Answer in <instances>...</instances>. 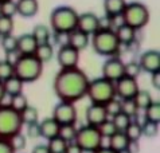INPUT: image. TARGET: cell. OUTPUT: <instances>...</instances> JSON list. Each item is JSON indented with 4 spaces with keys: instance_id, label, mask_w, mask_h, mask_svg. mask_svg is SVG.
<instances>
[{
    "instance_id": "11a10c76",
    "label": "cell",
    "mask_w": 160,
    "mask_h": 153,
    "mask_svg": "<svg viewBox=\"0 0 160 153\" xmlns=\"http://www.w3.org/2000/svg\"><path fill=\"white\" fill-rule=\"evenodd\" d=\"M0 13H2V3H0Z\"/></svg>"
},
{
    "instance_id": "7dc6e473",
    "label": "cell",
    "mask_w": 160,
    "mask_h": 153,
    "mask_svg": "<svg viewBox=\"0 0 160 153\" xmlns=\"http://www.w3.org/2000/svg\"><path fill=\"white\" fill-rule=\"evenodd\" d=\"M151 85L153 86V89L159 90L160 89V71L151 74Z\"/></svg>"
},
{
    "instance_id": "4316f807",
    "label": "cell",
    "mask_w": 160,
    "mask_h": 153,
    "mask_svg": "<svg viewBox=\"0 0 160 153\" xmlns=\"http://www.w3.org/2000/svg\"><path fill=\"white\" fill-rule=\"evenodd\" d=\"M124 133H125V136L129 141H139L141 136H143L141 134V124L136 120H132L131 124L124 130Z\"/></svg>"
},
{
    "instance_id": "bcb514c9",
    "label": "cell",
    "mask_w": 160,
    "mask_h": 153,
    "mask_svg": "<svg viewBox=\"0 0 160 153\" xmlns=\"http://www.w3.org/2000/svg\"><path fill=\"white\" fill-rule=\"evenodd\" d=\"M0 153H16L6 138H0Z\"/></svg>"
},
{
    "instance_id": "7c38bea8",
    "label": "cell",
    "mask_w": 160,
    "mask_h": 153,
    "mask_svg": "<svg viewBox=\"0 0 160 153\" xmlns=\"http://www.w3.org/2000/svg\"><path fill=\"white\" fill-rule=\"evenodd\" d=\"M57 61L61 69H73L78 67L79 63V51L70 47L69 44H61L58 52H57Z\"/></svg>"
},
{
    "instance_id": "30bf717a",
    "label": "cell",
    "mask_w": 160,
    "mask_h": 153,
    "mask_svg": "<svg viewBox=\"0 0 160 153\" xmlns=\"http://www.w3.org/2000/svg\"><path fill=\"white\" fill-rule=\"evenodd\" d=\"M139 83L137 79L131 78V76H121L118 81L114 82V91H116V97L120 100H132L139 91Z\"/></svg>"
},
{
    "instance_id": "d6a6232c",
    "label": "cell",
    "mask_w": 160,
    "mask_h": 153,
    "mask_svg": "<svg viewBox=\"0 0 160 153\" xmlns=\"http://www.w3.org/2000/svg\"><path fill=\"white\" fill-rule=\"evenodd\" d=\"M10 98H11L10 106L14 110H16L18 113H22V111L28 106V100H27V97H26V94H23V93L16 94V96L10 97Z\"/></svg>"
},
{
    "instance_id": "ba28073f",
    "label": "cell",
    "mask_w": 160,
    "mask_h": 153,
    "mask_svg": "<svg viewBox=\"0 0 160 153\" xmlns=\"http://www.w3.org/2000/svg\"><path fill=\"white\" fill-rule=\"evenodd\" d=\"M102 140L98 129L92 125H85L77 129V134H75L74 141L77 145L81 148L82 152H94L100 146H102Z\"/></svg>"
},
{
    "instance_id": "8d00e7d4",
    "label": "cell",
    "mask_w": 160,
    "mask_h": 153,
    "mask_svg": "<svg viewBox=\"0 0 160 153\" xmlns=\"http://www.w3.org/2000/svg\"><path fill=\"white\" fill-rule=\"evenodd\" d=\"M14 17H8L4 15H0V37L12 34L14 32Z\"/></svg>"
},
{
    "instance_id": "52a82bcc",
    "label": "cell",
    "mask_w": 160,
    "mask_h": 153,
    "mask_svg": "<svg viewBox=\"0 0 160 153\" xmlns=\"http://www.w3.org/2000/svg\"><path fill=\"white\" fill-rule=\"evenodd\" d=\"M23 122L20 113L14 110L10 105L0 103V138L8 140L15 133L22 132Z\"/></svg>"
},
{
    "instance_id": "4dcf8cb0",
    "label": "cell",
    "mask_w": 160,
    "mask_h": 153,
    "mask_svg": "<svg viewBox=\"0 0 160 153\" xmlns=\"http://www.w3.org/2000/svg\"><path fill=\"white\" fill-rule=\"evenodd\" d=\"M8 142H10L11 148L15 152H20L27 146V137H26L22 132H19V133H15L14 136H11L8 138Z\"/></svg>"
},
{
    "instance_id": "603a6c76",
    "label": "cell",
    "mask_w": 160,
    "mask_h": 153,
    "mask_svg": "<svg viewBox=\"0 0 160 153\" xmlns=\"http://www.w3.org/2000/svg\"><path fill=\"white\" fill-rule=\"evenodd\" d=\"M35 58L41 62V63H47L50 62L52 58H54V47L50 42L47 43H39L37 48H35V52H34Z\"/></svg>"
},
{
    "instance_id": "cb8c5ba5",
    "label": "cell",
    "mask_w": 160,
    "mask_h": 153,
    "mask_svg": "<svg viewBox=\"0 0 160 153\" xmlns=\"http://www.w3.org/2000/svg\"><path fill=\"white\" fill-rule=\"evenodd\" d=\"M108 140H109L108 148H110V149H112L113 152H116V153L122 151V149H127L128 144H129V140L127 138L124 132H116L113 136H110Z\"/></svg>"
},
{
    "instance_id": "f546056e",
    "label": "cell",
    "mask_w": 160,
    "mask_h": 153,
    "mask_svg": "<svg viewBox=\"0 0 160 153\" xmlns=\"http://www.w3.org/2000/svg\"><path fill=\"white\" fill-rule=\"evenodd\" d=\"M0 46L7 54L8 52H16L18 47V38L14 34H8L4 37H0Z\"/></svg>"
},
{
    "instance_id": "ee69618b",
    "label": "cell",
    "mask_w": 160,
    "mask_h": 153,
    "mask_svg": "<svg viewBox=\"0 0 160 153\" xmlns=\"http://www.w3.org/2000/svg\"><path fill=\"white\" fill-rule=\"evenodd\" d=\"M116 19L117 17H110L104 13L101 17H98V30H113Z\"/></svg>"
},
{
    "instance_id": "44dd1931",
    "label": "cell",
    "mask_w": 160,
    "mask_h": 153,
    "mask_svg": "<svg viewBox=\"0 0 160 153\" xmlns=\"http://www.w3.org/2000/svg\"><path fill=\"white\" fill-rule=\"evenodd\" d=\"M23 86L24 83L18 78L16 75H12L10 78H7L6 81H3V89L6 93V97H14L16 94L23 93Z\"/></svg>"
},
{
    "instance_id": "f35d334b",
    "label": "cell",
    "mask_w": 160,
    "mask_h": 153,
    "mask_svg": "<svg viewBox=\"0 0 160 153\" xmlns=\"http://www.w3.org/2000/svg\"><path fill=\"white\" fill-rule=\"evenodd\" d=\"M105 110H106V114H108V117H114L116 114L121 113V100L117 97H114L113 100H110L109 102L105 103Z\"/></svg>"
},
{
    "instance_id": "f907efd6",
    "label": "cell",
    "mask_w": 160,
    "mask_h": 153,
    "mask_svg": "<svg viewBox=\"0 0 160 153\" xmlns=\"http://www.w3.org/2000/svg\"><path fill=\"white\" fill-rule=\"evenodd\" d=\"M31 153H50V152H48L47 145H44V144H39V145L34 146V149H32Z\"/></svg>"
},
{
    "instance_id": "816d5d0a",
    "label": "cell",
    "mask_w": 160,
    "mask_h": 153,
    "mask_svg": "<svg viewBox=\"0 0 160 153\" xmlns=\"http://www.w3.org/2000/svg\"><path fill=\"white\" fill-rule=\"evenodd\" d=\"M92 153H116V152H113L110 148H108V146H100L97 151H94V152H92Z\"/></svg>"
},
{
    "instance_id": "d590c367",
    "label": "cell",
    "mask_w": 160,
    "mask_h": 153,
    "mask_svg": "<svg viewBox=\"0 0 160 153\" xmlns=\"http://www.w3.org/2000/svg\"><path fill=\"white\" fill-rule=\"evenodd\" d=\"M159 133V124L152 122V121H145L141 124V134L148 138L156 137Z\"/></svg>"
},
{
    "instance_id": "e575fe53",
    "label": "cell",
    "mask_w": 160,
    "mask_h": 153,
    "mask_svg": "<svg viewBox=\"0 0 160 153\" xmlns=\"http://www.w3.org/2000/svg\"><path fill=\"white\" fill-rule=\"evenodd\" d=\"M96 128L98 129V132H100L102 138H109L110 136H113V134L117 132V129H116V126H114L113 121L110 118L105 120L104 122H101L98 126H96Z\"/></svg>"
},
{
    "instance_id": "4fadbf2b",
    "label": "cell",
    "mask_w": 160,
    "mask_h": 153,
    "mask_svg": "<svg viewBox=\"0 0 160 153\" xmlns=\"http://www.w3.org/2000/svg\"><path fill=\"white\" fill-rule=\"evenodd\" d=\"M139 65L141 71H145L148 74H153L160 71V52L159 50H147L140 55Z\"/></svg>"
},
{
    "instance_id": "ffe728a7",
    "label": "cell",
    "mask_w": 160,
    "mask_h": 153,
    "mask_svg": "<svg viewBox=\"0 0 160 153\" xmlns=\"http://www.w3.org/2000/svg\"><path fill=\"white\" fill-rule=\"evenodd\" d=\"M39 11L38 0H18L16 2V13L23 17H32Z\"/></svg>"
},
{
    "instance_id": "5b68a950",
    "label": "cell",
    "mask_w": 160,
    "mask_h": 153,
    "mask_svg": "<svg viewBox=\"0 0 160 153\" xmlns=\"http://www.w3.org/2000/svg\"><path fill=\"white\" fill-rule=\"evenodd\" d=\"M86 97H89V100L92 101V103L105 105L106 102H109L110 100H113V98L116 97L114 82L102 78V76L89 81Z\"/></svg>"
},
{
    "instance_id": "d4e9b609",
    "label": "cell",
    "mask_w": 160,
    "mask_h": 153,
    "mask_svg": "<svg viewBox=\"0 0 160 153\" xmlns=\"http://www.w3.org/2000/svg\"><path fill=\"white\" fill-rule=\"evenodd\" d=\"M32 37L35 38V40L39 43H47L50 42V38H51V30L48 28L47 26L44 24H37L32 28Z\"/></svg>"
},
{
    "instance_id": "5bb4252c",
    "label": "cell",
    "mask_w": 160,
    "mask_h": 153,
    "mask_svg": "<svg viewBox=\"0 0 160 153\" xmlns=\"http://www.w3.org/2000/svg\"><path fill=\"white\" fill-rule=\"evenodd\" d=\"M77 30L82 31L86 35H93L98 30V16L93 12H83L78 13L77 20Z\"/></svg>"
},
{
    "instance_id": "7a4b0ae2",
    "label": "cell",
    "mask_w": 160,
    "mask_h": 153,
    "mask_svg": "<svg viewBox=\"0 0 160 153\" xmlns=\"http://www.w3.org/2000/svg\"><path fill=\"white\" fill-rule=\"evenodd\" d=\"M78 12L73 7L61 6L50 13V27L57 35H68L77 28Z\"/></svg>"
},
{
    "instance_id": "ac0fdd59",
    "label": "cell",
    "mask_w": 160,
    "mask_h": 153,
    "mask_svg": "<svg viewBox=\"0 0 160 153\" xmlns=\"http://www.w3.org/2000/svg\"><path fill=\"white\" fill-rule=\"evenodd\" d=\"M114 34H116V38L118 40L120 46L124 44V46H131V43H133L136 40V30L132 28V27L127 26V24H118L116 28H113Z\"/></svg>"
},
{
    "instance_id": "8992f818",
    "label": "cell",
    "mask_w": 160,
    "mask_h": 153,
    "mask_svg": "<svg viewBox=\"0 0 160 153\" xmlns=\"http://www.w3.org/2000/svg\"><path fill=\"white\" fill-rule=\"evenodd\" d=\"M120 17H121V22L124 24L129 26L137 31L148 24L149 11L145 4L140 2H132V3H127Z\"/></svg>"
},
{
    "instance_id": "db71d44e",
    "label": "cell",
    "mask_w": 160,
    "mask_h": 153,
    "mask_svg": "<svg viewBox=\"0 0 160 153\" xmlns=\"http://www.w3.org/2000/svg\"><path fill=\"white\" fill-rule=\"evenodd\" d=\"M117 153H131L128 149H122V151H120V152H117Z\"/></svg>"
},
{
    "instance_id": "60d3db41",
    "label": "cell",
    "mask_w": 160,
    "mask_h": 153,
    "mask_svg": "<svg viewBox=\"0 0 160 153\" xmlns=\"http://www.w3.org/2000/svg\"><path fill=\"white\" fill-rule=\"evenodd\" d=\"M121 111L124 114L129 116L132 120L136 118L139 109H137V106H136L135 101H133V98H132V100H122L121 101Z\"/></svg>"
},
{
    "instance_id": "6da1fadb",
    "label": "cell",
    "mask_w": 160,
    "mask_h": 153,
    "mask_svg": "<svg viewBox=\"0 0 160 153\" xmlns=\"http://www.w3.org/2000/svg\"><path fill=\"white\" fill-rule=\"evenodd\" d=\"M89 81V76L79 67L61 69L54 78L52 87L59 101L74 103L86 97Z\"/></svg>"
},
{
    "instance_id": "74e56055",
    "label": "cell",
    "mask_w": 160,
    "mask_h": 153,
    "mask_svg": "<svg viewBox=\"0 0 160 153\" xmlns=\"http://www.w3.org/2000/svg\"><path fill=\"white\" fill-rule=\"evenodd\" d=\"M112 121H113L114 126H116V129H117V132H124V130L127 129L128 125L131 124L132 118H131L129 116L124 114L122 111H121V113H118V114H116L114 117H112Z\"/></svg>"
},
{
    "instance_id": "681fc988",
    "label": "cell",
    "mask_w": 160,
    "mask_h": 153,
    "mask_svg": "<svg viewBox=\"0 0 160 153\" xmlns=\"http://www.w3.org/2000/svg\"><path fill=\"white\" fill-rule=\"evenodd\" d=\"M127 149L131 153H139L140 152V144H139V141H129Z\"/></svg>"
},
{
    "instance_id": "1f68e13d",
    "label": "cell",
    "mask_w": 160,
    "mask_h": 153,
    "mask_svg": "<svg viewBox=\"0 0 160 153\" xmlns=\"http://www.w3.org/2000/svg\"><path fill=\"white\" fill-rule=\"evenodd\" d=\"M47 148L50 153H65L66 146H68L69 142H66L65 140H62L59 136L52 137L50 140H47Z\"/></svg>"
},
{
    "instance_id": "484cf974",
    "label": "cell",
    "mask_w": 160,
    "mask_h": 153,
    "mask_svg": "<svg viewBox=\"0 0 160 153\" xmlns=\"http://www.w3.org/2000/svg\"><path fill=\"white\" fill-rule=\"evenodd\" d=\"M144 118L145 121H152V122L160 124V102L152 101L149 106L144 109Z\"/></svg>"
},
{
    "instance_id": "b9f144b4",
    "label": "cell",
    "mask_w": 160,
    "mask_h": 153,
    "mask_svg": "<svg viewBox=\"0 0 160 153\" xmlns=\"http://www.w3.org/2000/svg\"><path fill=\"white\" fill-rule=\"evenodd\" d=\"M12 75H14V63L8 62L7 59L0 61V81L3 82Z\"/></svg>"
},
{
    "instance_id": "9a60e30c",
    "label": "cell",
    "mask_w": 160,
    "mask_h": 153,
    "mask_svg": "<svg viewBox=\"0 0 160 153\" xmlns=\"http://www.w3.org/2000/svg\"><path fill=\"white\" fill-rule=\"evenodd\" d=\"M109 117L106 114L105 106L98 105V103H92L90 106L86 107L85 111V120L86 125H92V126H98L101 122L108 120Z\"/></svg>"
},
{
    "instance_id": "e0dca14e",
    "label": "cell",
    "mask_w": 160,
    "mask_h": 153,
    "mask_svg": "<svg viewBox=\"0 0 160 153\" xmlns=\"http://www.w3.org/2000/svg\"><path fill=\"white\" fill-rule=\"evenodd\" d=\"M38 42L32 37V34H23L18 38V47L16 52L19 55H34Z\"/></svg>"
},
{
    "instance_id": "9c48e42d",
    "label": "cell",
    "mask_w": 160,
    "mask_h": 153,
    "mask_svg": "<svg viewBox=\"0 0 160 153\" xmlns=\"http://www.w3.org/2000/svg\"><path fill=\"white\" fill-rule=\"evenodd\" d=\"M52 118L59 125H75L77 122V109L74 103L59 101L52 110Z\"/></svg>"
},
{
    "instance_id": "83f0119b",
    "label": "cell",
    "mask_w": 160,
    "mask_h": 153,
    "mask_svg": "<svg viewBox=\"0 0 160 153\" xmlns=\"http://www.w3.org/2000/svg\"><path fill=\"white\" fill-rule=\"evenodd\" d=\"M133 101H135L136 106L139 110H144L147 106L151 105V102H152V96H151V93L148 90H139V91L136 93V96L133 97Z\"/></svg>"
},
{
    "instance_id": "3957f363",
    "label": "cell",
    "mask_w": 160,
    "mask_h": 153,
    "mask_svg": "<svg viewBox=\"0 0 160 153\" xmlns=\"http://www.w3.org/2000/svg\"><path fill=\"white\" fill-rule=\"evenodd\" d=\"M43 73V63L35 55H19L14 63V75L23 83H31L41 78Z\"/></svg>"
},
{
    "instance_id": "f5cc1de1",
    "label": "cell",
    "mask_w": 160,
    "mask_h": 153,
    "mask_svg": "<svg viewBox=\"0 0 160 153\" xmlns=\"http://www.w3.org/2000/svg\"><path fill=\"white\" fill-rule=\"evenodd\" d=\"M4 98H6V93H4V89H3V82L0 81V103L3 102Z\"/></svg>"
},
{
    "instance_id": "7402d4cb",
    "label": "cell",
    "mask_w": 160,
    "mask_h": 153,
    "mask_svg": "<svg viewBox=\"0 0 160 153\" xmlns=\"http://www.w3.org/2000/svg\"><path fill=\"white\" fill-rule=\"evenodd\" d=\"M127 6V0H104V12L110 17H120Z\"/></svg>"
},
{
    "instance_id": "836d02e7",
    "label": "cell",
    "mask_w": 160,
    "mask_h": 153,
    "mask_svg": "<svg viewBox=\"0 0 160 153\" xmlns=\"http://www.w3.org/2000/svg\"><path fill=\"white\" fill-rule=\"evenodd\" d=\"M77 129L78 128L75 125H61L58 136L66 142H73L75 138V134H77Z\"/></svg>"
},
{
    "instance_id": "277c9868",
    "label": "cell",
    "mask_w": 160,
    "mask_h": 153,
    "mask_svg": "<svg viewBox=\"0 0 160 153\" xmlns=\"http://www.w3.org/2000/svg\"><path fill=\"white\" fill-rule=\"evenodd\" d=\"M90 44L94 52L101 57H116L120 50V43L113 30H97L92 35Z\"/></svg>"
},
{
    "instance_id": "8fae6325",
    "label": "cell",
    "mask_w": 160,
    "mask_h": 153,
    "mask_svg": "<svg viewBox=\"0 0 160 153\" xmlns=\"http://www.w3.org/2000/svg\"><path fill=\"white\" fill-rule=\"evenodd\" d=\"M124 76V62L118 57H109L102 65V78L116 82Z\"/></svg>"
},
{
    "instance_id": "9f6ffc18",
    "label": "cell",
    "mask_w": 160,
    "mask_h": 153,
    "mask_svg": "<svg viewBox=\"0 0 160 153\" xmlns=\"http://www.w3.org/2000/svg\"><path fill=\"white\" fill-rule=\"evenodd\" d=\"M3 2H6V0H0V3H3Z\"/></svg>"
},
{
    "instance_id": "c3c4849f",
    "label": "cell",
    "mask_w": 160,
    "mask_h": 153,
    "mask_svg": "<svg viewBox=\"0 0 160 153\" xmlns=\"http://www.w3.org/2000/svg\"><path fill=\"white\" fill-rule=\"evenodd\" d=\"M65 153H83V152L75 142H69L68 146H66Z\"/></svg>"
},
{
    "instance_id": "f1b7e54d",
    "label": "cell",
    "mask_w": 160,
    "mask_h": 153,
    "mask_svg": "<svg viewBox=\"0 0 160 153\" xmlns=\"http://www.w3.org/2000/svg\"><path fill=\"white\" fill-rule=\"evenodd\" d=\"M20 118L23 125H30V124H37L39 121V113L38 109L34 106H27L26 109L20 113Z\"/></svg>"
},
{
    "instance_id": "ab89813d",
    "label": "cell",
    "mask_w": 160,
    "mask_h": 153,
    "mask_svg": "<svg viewBox=\"0 0 160 153\" xmlns=\"http://www.w3.org/2000/svg\"><path fill=\"white\" fill-rule=\"evenodd\" d=\"M140 73H141V69L137 61H131L128 63H124V75L125 76H131V78L137 79Z\"/></svg>"
},
{
    "instance_id": "2e32d148",
    "label": "cell",
    "mask_w": 160,
    "mask_h": 153,
    "mask_svg": "<svg viewBox=\"0 0 160 153\" xmlns=\"http://www.w3.org/2000/svg\"><path fill=\"white\" fill-rule=\"evenodd\" d=\"M89 42H90V39H89V35L83 34L82 31L79 30H73L72 32H69L66 35V44H69L70 47L75 48V50H78L81 52L82 50H85V48L89 46Z\"/></svg>"
},
{
    "instance_id": "d6986e66",
    "label": "cell",
    "mask_w": 160,
    "mask_h": 153,
    "mask_svg": "<svg viewBox=\"0 0 160 153\" xmlns=\"http://www.w3.org/2000/svg\"><path fill=\"white\" fill-rule=\"evenodd\" d=\"M59 126L61 125L57 122V121L52 118V117H48V118H44L39 122V132H41V137L46 138V140H50L52 137L58 136L59 132Z\"/></svg>"
},
{
    "instance_id": "7bdbcfd3",
    "label": "cell",
    "mask_w": 160,
    "mask_h": 153,
    "mask_svg": "<svg viewBox=\"0 0 160 153\" xmlns=\"http://www.w3.org/2000/svg\"><path fill=\"white\" fill-rule=\"evenodd\" d=\"M0 15L14 17L16 15V2L14 0H6L2 3V13Z\"/></svg>"
},
{
    "instance_id": "f6af8a7d",
    "label": "cell",
    "mask_w": 160,
    "mask_h": 153,
    "mask_svg": "<svg viewBox=\"0 0 160 153\" xmlns=\"http://www.w3.org/2000/svg\"><path fill=\"white\" fill-rule=\"evenodd\" d=\"M27 136L30 138H38V137H41V132H39V122L37 124H30L27 125Z\"/></svg>"
}]
</instances>
